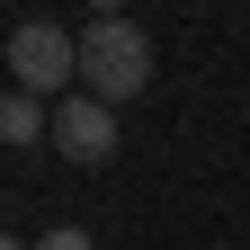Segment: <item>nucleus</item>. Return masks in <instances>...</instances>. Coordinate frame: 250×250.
Here are the masks:
<instances>
[{
  "label": "nucleus",
  "mask_w": 250,
  "mask_h": 250,
  "mask_svg": "<svg viewBox=\"0 0 250 250\" xmlns=\"http://www.w3.org/2000/svg\"><path fill=\"white\" fill-rule=\"evenodd\" d=\"M152 89V36L134 18H89L81 27V99L99 107H125Z\"/></svg>",
  "instance_id": "1"
},
{
  "label": "nucleus",
  "mask_w": 250,
  "mask_h": 250,
  "mask_svg": "<svg viewBox=\"0 0 250 250\" xmlns=\"http://www.w3.org/2000/svg\"><path fill=\"white\" fill-rule=\"evenodd\" d=\"M81 81V36H62V27L27 18L9 36V89H27V99H54V89Z\"/></svg>",
  "instance_id": "2"
},
{
  "label": "nucleus",
  "mask_w": 250,
  "mask_h": 250,
  "mask_svg": "<svg viewBox=\"0 0 250 250\" xmlns=\"http://www.w3.org/2000/svg\"><path fill=\"white\" fill-rule=\"evenodd\" d=\"M54 152L62 161H81V170H107L116 161V107H99V99H62L54 107Z\"/></svg>",
  "instance_id": "3"
},
{
  "label": "nucleus",
  "mask_w": 250,
  "mask_h": 250,
  "mask_svg": "<svg viewBox=\"0 0 250 250\" xmlns=\"http://www.w3.org/2000/svg\"><path fill=\"white\" fill-rule=\"evenodd\" d=\"M0 134H9V143H45L54 134V107L27 99V89H9V99H0Z\"/></svg>",
  "instance_id": "4"
},
{
  "label": "nucleus",
  "mask_w": 250,
  "mask_h": 250,
  "mask_svg": "<svg viewBox=\"0 0 250 250\" xmlns=\"http://www.w3.org/2000/svg\"><path fill=\"white\" fill-rule=\"evenodd\" d=\"M36 250H99V241H89L81 224H54V232H36Z\"/></svg>",
  "instance_id": "5"
},
{
  "label": "nucleus",
  "mask_w": 250,
  "mask_h": 250,
  "mask_svg": "<svg viewBox=\"0 0 250 250\" xmlns=\"http://www.w3.org/2000/svg\"><path fill=\"white\" fill-rule=\"evenodd\" d=\"M0 250H27V241H9V232H0Z\"/></svg>",
  "instance_id": "6"
}]
</instances>
